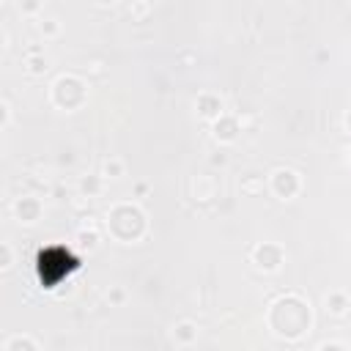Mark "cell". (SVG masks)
Listing matches in <instances>:
<instances>
[{
	"label": "cell",
	"instance_id": "1",
	"mask_svg": "<svg viewBox=\"0 0 351 351\" xmlns=\"http://www.w3.org/2000/svg\"><path fill=\"white\" fill-rule=\"evenodd\" d=\"M74 266V258L69 255V252H63V250H49V252H41V258H38V269H41V280H47L49 282V271H55V277H63L69 269Z\"/></svg>",
	"mask_w": 351,
	"mask_h": 351
}]
</instances>
